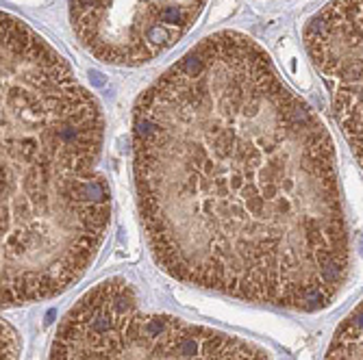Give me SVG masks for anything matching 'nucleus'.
Masks as SVG:
<instances>
[{
	"instance_id": "423d86ee",
	"label": "nucleus",
	"mask_w": 363,
	"mask_h": 360,
	"mask_svg": "<svg viewBox=\"0 0 363 360\" xmlns=\"http://www.w3.org/2000/svg\"><path fill=\"white\" fill-rule=\"evenodd\" d=\"M326 360H363V302L341 321Z\"/></svg>"
},
{
	"instance_id": "20e7f679",
	"label": "nucleus",
	"mask_w": 363,
	"mask_h": 360,
	"mask_svg": "<svg viewBox=\"0 0 363 360\" xmlns=\"http://www.w3.org/2000/svg\"><path fill=\"white\" fill-rule=\"evenodd\" d=\"M207 0H70L78 46L107 66L159 59L192 31Z\"/></svg>"
},
{
	"instance_id": "0eeeda50",
	"label": "nucleus",
	"mask_w": 363,
	"mask_h": 360,
	"mask_svg": "<svg viewBox=\"0 0 363 360\" xmlns=\"http://www.w3.org/2000/svg\"><path fill=\"white\" fill-rule=\"evenodd\" d=\"M20 356V336L9 321L3 319V360H17Z\"/></svg>"
},
{
	"instance_id": "f03ea898",
	"label": "nucleus",
	"mask_w": 363,
	"mask_h": 360,
	"mask_svg": "<svg viewBox=\"0 0 363 360\" xmlns=\"http://www.w3.org/2000/svg\"><path fill=\"white\" fill-rule=\"evenodd\" d=\"M3 306L66 293L92 267L111 221L98 100L44 37L0 15Z\"/></svg>"
},
{
	"instance_id": "f257e3e1",
	"label": "nucleus",
	"mask_w": 363,
	"mask_h": 360,
	"mask_svg": "<svg viewBox=\"0 0 363 360\" xmlns=\"http://www.w3.org/2000/svg\"><path fill=\"white\" fill-rule=\"evenodd\" d=\"M133 176L150 252L174 280L280 308L329 306L350 267L322 119L239 31L192 46L142 91Z\"/></svg>"
},
{
	"instance_id": "39448f33",
	"label": "nucleus",
	"mask_w": 363,
	"mask_h": 360,
	"mask_svg": "<svg viewBox=\"0 0 363 360\" xmlns=\"http://www.w3.org/2000/svg\"><path fill=\"white\" fill-rule=\"evenodd\" d=\"M305 48L363 167V0H331L305 24Z\"/></svg>"
},
{
	"instance_id": "7ed1b4c3",
	"label": "nucleus",
	"mask_w": 363,
	"mask_h": 360,
	"mask_svg": "<svg viewBox=\"0 0 363 360\" xmlns=\"http://www.w3.org/2000/svg\"><path fill=\"white\" fill-rule=\"evenodd\" d=\"M48 360H272L261 345L142 308L135 289L109 278L61 319Z\"/></svg>"
}]
</instances>
